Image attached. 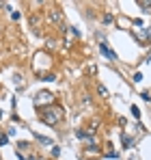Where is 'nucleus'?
I'll list each match as a JSON object with an SVG mask.
<instances>
[{
	"instance_id": "f257e3e1",
	"label": "nucleus",
	"mask_w": 151,
	"mask_h": 160,
	"mask_svg": "<svg viewBox=\"0 0 151 160\" xmlns=\"http://www.w3.org/2000/svg\"><path fill=\"white\" fill-rule=\"evenodd\" d=\"M41 117H43V121H46V123H50V126H52V123L61 121V117H63V110H61V108H48V110H46Z\"/></svg>"
},
{
	"instance_id": "f03ea898",
	"label": "nucleus",
	"mask_w": 151,
	"mask_h": 160,
	"mask_svg": "<svg viewBox=\"0 0 151 160\" xmlns=\"http://www.w3.org/2000/svg\"><path fill=\"white\" fill-rule=\"evenodd\" d=\"M100 52L104 54V56H106L108 61H117V54L112 52V48H110V46H108L106 41H101V43H100Z\"/></svg>"
},
{
	"instance_id": "7ed1b4c3",
	"label": "nucleus",
	"mask_w": 151,
	"mask_h": 160,
	"mask_svg": "<svg viewBox=\"0 0 151 160\" xmlns=\"http://www.w3.org/2000/svg\"><path fill=\"white\" fill-rule=\"evenodd\" d=\"M43 102H52V95L48 91H43V93H39V95L35 98V104H43Z\"/></svg>"
},
{
	"instance_id": "20e7f679",
	"label": "nucleus",
	"mask_w": 151,
	"mask_h": 160,
	"mask_svg": "<svg viewBox=\"0 0 151 160\" xmlns=\"http://www.w3.org/2000/svg\"><path fill=\"white\" fill-rule=\"evenodd\" d=\"M121 143H123V147H129V145H132L134 141H132L129 136H121Z\"/></svg>"
},
{
	"instance_id": "39448f33",
	"label": "nucleus",
	"mask_w": 151,
	"mask_h": 160,
	"mask_svg": "<svg viewBox=\"0 0 151 160\" xmlns=\"http://www.w3.org/2000/svg\"><path fill=\"white\" fill-rule=\"evenodd\" d=\"M143 7V11H151V2H138Z\"/></svg>"
},
{
	"instance_id": "423d86ee",
	"label": "nucleus",
	"mask_w": 151,
	"mask_h": 160,
	"mask_svg": "<svg viewBox=\"0 0 151 160\" xmlns=\"http://www.w3.org/2000/svg\"><path fill=\"white\" fill-rule=\"evenodd\" d=\"M37 141H41V143H46V145H52V141L46 138V136H37Z\"/></svg>"
},
{
	"instance_id": "0eeeda50",
	"label": "nucleus",
	"mask_w": 151,
	"mask_h": 160,
	"mask_svg": "<svg viewBox=\"0 0 151 160\" xmlns=\"http://www.w3.org/2000/svg\"><path fill=\"white\" fill-rule=\"evenodd\" d=\"M132 115H134V117H136V119H138V117H140V110H138V106H132Z\"/></svg>"
},
{
	"instance_id": "6e6552de",
	"label": "nucleus",
	"mask_w": 151,
	"mask_h": 160,
	"mask_svg": "<svg viewBox=\"0 0 151 160\" xmlns=\"http://www.w3.org/2000/svg\"><path fill=\"white\" fill-rule=\"evenodd\" d=\"M97 91H100L101 95H108V89H106V87H104V84H100V87H97Z\"/></svg>"
},
{
	"instance_id": "1a4fd4ad",
	"label": "nucleus",
	"mask_w": 151,
	"mask_h": 160,
	"mask_svg": "<svg viewBox=\"0 0 151 160\" xmlns=\"http://www.w3.org/2000/svg\"><path fill=\"white\" fill-rule=\"evenodd\" d=\"M132 80H134V82H140V80H143V74H140V72H138V74H134V78H132Z\"/></svg>"
},
{
	"instance_id": "9d476101",
	"label": "nucleus",
	"mask_w": 151,
	"mask_h": 160,
	"mask_svg": "<svg viewBox=\"0 0 151 160\" xmlns=\"http://www.w3.org/2000/svg\"><path fill=\"white\" fill-rule=\"evenodd\" d=\"M58 154H61V149H58V147H56V145H54V147H52V156H54V158H56V156H58Z\"/></svg>"
},
{
	"instance_id": "9b49d317",
	"label": "nucleus",
	"mask_w": 151,
	"mask_h": 160,
	"mask_svg": "<svg viewBox=\"0 0 151 160\" xmlns=\"http://www.w3.org/2000/svg\"><path fill=\"white\" fill-rule=\"evenodd\" d=\"M7 141H9V138H7L4 134H0V145H7Z\"/></svg>"
},
{
	"instance_id": "f8f14e48",
	"label": "nucleus",
	"mask_w": 151,
	"mask_h": 160,
	"mask_svg": "<svg viewBox=\"0 0 151 160\" xmlns=\"http://www.w3.org/2000/svg\"><path fill=\"white\" fill-rule=\"evenodd\" d=\"M17 158H20V160H37V158H26V156H20V154H17Z\"/></svg>"
},
{
	"instance_id": "ddd939ff",
	"label": "nucleus",
	"mask_w": 151,
	"mask_h": 160,
	"mask_svg": "<svg viewBox=\"0 0 151 160\" xmlns=\"http://www.w3.org/2000/svg\"><path fill=\"white\" fill-rule=\"evenodd\" d=\"M0 117H2V112H0Z\"/></svg>"
}]
</instances>
